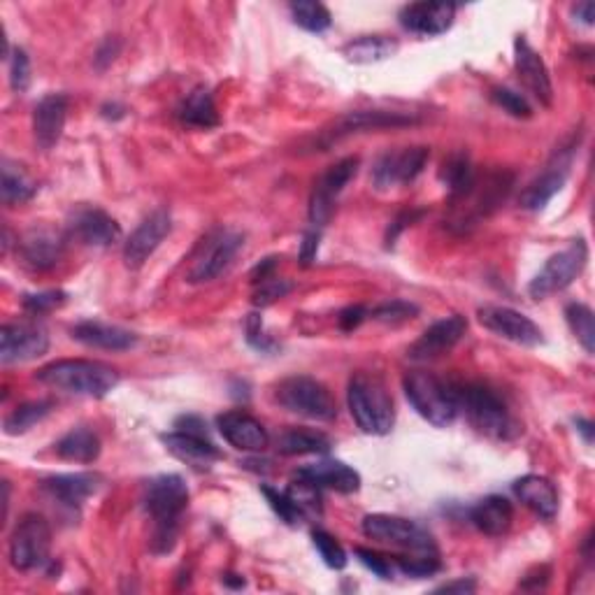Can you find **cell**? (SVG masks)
<instances>
[{"instance_id": "cell-1", "label": "cell", "mask_w": 595, "mask_h": 595, "mask_svg": "<svg viewBox=\"0 0 595 595\" xmlns=\"http://www.w3.org/2000/svg\"><path fill=\"white\" fill-rule=\"evenodd\" d=\"M142 505L152 516V551L156 556L170 554L177 544L179 519L189 505V486L182 475H159L149 479L142 491Z\"/></svg>"}, {"instance_id": "cell-2", "label": "cell", "mask_w": 595, "mask_h": 595, "mask_svg": "<svg viewBox=\"0 0 595 595\" xmlns=\"http://www.w3.org/2000/svg\"><path fill=\"white\" fill-rule=\"evenodd\" d=\"M38 382L49 389L84 398H105L119 384V372L112 365L86 358H63L38 370Z\"/></svg>"}, {"instance_id": "cell-3", "label": "cell", "mask_w": 595, "mask_h": 595, "mask_svg": "<svg viewBox=\"0 0 595 595\" xmlns=\"http://www.w3.org/2000/svg\"><path fill=\"white\" fill-rule=\"evenodd\" d=\"M349 412L365 435H389L396 424V407L384 379L370 372L351 375L347 386Z\"/></svg>"}, {"instance_id": "cell-4", "label": "cell", "mask_w": 595, "mask_h": 595, "mask_svg": "<svg viewBox=\"0 0 595 595\" xmlns=\"http://www.w3.org/2000/svg\"><path fill=\"white\" fill-rule=\"evenodd\" d=\"M458 398H461V412H465L472 428H477L482 435L500 442H510L521 435L523 428L514 419L510 407L489 386H458Z\"/></svg>"}, {"instance_id": "cell-5", "label": "cell", "mask_w": 595, "mask_h": 595, "mask_svg": "<svg viewBox=\"0 0 595 595\" xmlns=\"http://www.w3.org/2000/svg\"><path fill=\"white\" fill-rule=\"evenodd\" d=\"M403 389L419 417H424L428 424L437 428L451 426L458 419V414H461L458 386H451L449 382L433 375V372H407L403 379Z\"/></svg>"}, {"instance_id": "cell-6", "label": "cell", "mask_w": 595, "mask_h": 595, "mask_svg": "<svg viewBox=\"0 0 595 595\" xmlns=\"http://www.w3.org/2000/svg\"><path fill=\"white\" fill-rule=\"evenodd\" d=\"M275 403L286 412L312 421H333L338 417V403L319 379L296 375L275 386Z\"/></svg>"}, {"instance_id": "cell-7", "label": "cell", "mask_w": 595, "mask_h": 595, "mask_svg": "<svg viewBox=\"0 0 595 595\" xmlns=\"http://www.w3.org/2000/svg\"><path fill=\"white\" fill-rule=\"evenodd\" d=\"M52 526L42 514H24L10 535V563L14 570L31 572L49 563Z\"/></svg>"}, {"instance_id": "cell-8", "label": "cell", "mask_w": 595, "mask_h": 595, "mask_svg": "<svg viewBox=\"0 0 595 595\" xmlns=\"http://www.w3.org/2000/svg\"><path fill=\"white\" fill-rule=\"evenodd\" d=\"M363 533L372 540L393 544V547L410 549L421 556H437V544L433 535L417 521L403 519L391 514H368L363 519Z\"/></svg>"}, {"instance_id": "cell-9", "label": "cell", "mask_w": 595, "mask_h": 595, "mask_svg": "<svg viewBox=\"0 0 595 595\" xmlns=\"http://www.w3.org/2000/svg\"><path fill=\"white\" fill-rule=\"evenodd\" d=\"M586 263H589V247H586V242L579 238L572 242L568 249L554 254L547 263H544V268L537 272L533 282L528 284L530 298L544 300L554 296L558 291L568 289V286L582 275Z\"/></svg>"}, {"instance_id": "cell-10", "label": "cell", "mask_w": 595, "mask_h": 595, "mask_svg": "<svg viewBox=\"0 0 595 595\" xmlns=\"http://www.w3.org/2000/svg\"><path fill=\"white\" fill-rule=\"evenodd\" d=\"M242 247H245V235L238 231H224V228H221V231L212 233L210 238L200 245V252L189 272H186V279H189L191 284L212 282V279L224 275V272L231 268Z\"/></svg>"}, {"instance_id": "cell-11", "label": "cell", "mask_w": 595, "mask_h": 595, "mask_svg": "<svg viewBox=\"0 0 595 595\" xmlns=\"http://www.w3.org/2000/svg\"><path fill=\"white\" fill-rule=\"evenodd\" d=\"M575 149H577V142H570V145H563L556 149L554 156H551V161L547 163V168L542 170V175H537L533 182L526 186V191L521 193L519 205L523 210L528 212L544 210L549 200L563 189L565 179L570 175L572 159H575Z\"/></svg>"}, {"instance_id": "cell-12", "label": "cell", "mask_w": 595, "mask_h": 595, "mask_svg": "<svg viewBox=\"0 0 595 595\" xmlns=\"http://www.w3.org/2000/svg\"><path fill=\"white\" fill-rule=\"evenodd\" d=\"M358 163L361 161H358L356 156H347V159L338 161L317 179L310 196V221L317 228L326 226L328 221H331L335 200H338V196L344 191V186L356 177Z\"/></svg>"}, {"instance_id": "cell-13", "label": "cell", "mask_w": 595, "mask_h": 595, "mask_svg": "<svg viewBox=\"0 0 595 595\" xmlns=\"http://www.w3.org/2000/svg\"><path fill=\"white\" fill-rule=\"evenodd\" d=\"M428 159V147H405L400 152H386L379 156L372 168V184L379 191L398 184H412L424 172Z\"/></svg>"}, {"instance_id": "cell-14", "label": "cell", "mask_w": 595, "mask_h": 595, "mask_svg": "<svg viewBox=\"0 0 595 595\" xmlns=\"http://www.w3.org/2000/svg\"><path fill=\"white\" fill-rule=\"evenodd\" d=\"M49 349V335L45 326L35 321L7 324L0 331V363L14 365L45 356Z\"/></svg>"}, {"instance_id": "cell-15", "label": "cell", "mask_w": 595, "mask_h": 595, "mask_svg": "<svg viewBox=\"0 0 595 595\" xmlns=\"http://www.w3.org/2000/svg\"><path fill=\"white\" fill-rule=\"evenodd\" d=\"M417 121L419 119L414 117V114H405V112H386V110L349 112V114H344L342 119L335 121L328 131L321 133L319 147H331L333 142H338L354 133L382 131V128H403V126L417 124Z\"/></svg>"}, {"instance_id": "cell-16", "label": "cell", "mask_w": 595, "mask_h": 595, "mask_svg": "<svg viewBox=\"0 0 595 595\" xmlns=\"http://www.w3.org/2000/svg\"><path fill=\"white\" fill-rule=\"evenodd\" d=\"M477 317L491 333L514 344H521V347H537V344L544 342L542 328L533 319L526 317V314L512 310V307L484 305L479 307Z\"/></svg>"}, {"instance_id": "cell-17", "label": "cell", "mask_w": 595, "mask_h": 595, "mask_svg": "<svg viewBox=\"0 0 595 595\" xmlns=\"http://www.w3.org/2000/svg\"><path fill=\"white\" fill-rule=\"evenodd\" d=\"M172 231V217L168 210H154L149 217L142 219V224L131 233V238L124 245V263L126 268L138 270L149 261L161 242L168 238Z\"/></svg>"}, {"instance_id": "cell-18", "label": "cell", "mask_w": 595, "mask_h": 595, "mask_svg": "<svg viewBox=\"0 0 595 595\" xmlns=\"http://www.w3.org/2000/svg\"><path fill=\"white\" fill-rule=\"evenodd\" d=\"M465 331H468V319L461 317V314H451V317L440 319L437 324L430 326L428 331L412 344L407 356H410L414 363L435 361V358L449 354V351L463 340Z\"/></svg>"}, {"instance_id": "cell-19", "label": "cell", "mask_w": 595, "mask_h": 595, "mask_svg": "<svg viewBox=\"0 0 595 595\" xmlns=\"http://www.w3.org/2000/svg\"><path fill=\"white\" fill-rule=\"evenodd\" d=\"M514 68L521 84L540 100V105L549 107L554 103V84H551L547 63L523 35L514 40Z\"/></svg>"}, {"instance_id": "cell-20", "label": "cell", "mask_w": 595, "mask_h": 595, "mask_svg": "<svg viewBox=\"0 0 595 595\" xmlns=\"http://www.w3.org/2000/svg\"><path fill=\"white\" fill-rule=\"evenodd\" d=\"M68 231L75 240L89 247H110L121 240V226L100 207H77L68 221Z\"/></svg>"}, {"instance_id": "cell-21", "label": "cell", "mask_w": 595, "mask_h": 595, "mask_svg": "<svg viewBox=\"0 0 595 595\" xmlns=\"http://www.w3.org/2000/svg\"><path fill=\"white\" fill-rule=\"evenodd\" d=\"M456 5L454 3H412L400 10V24L405 31L421 38H435L447 33L454 26Z\"/></svg>"}, {"instance_id": "cell-22", "label": "cell", "mask_w": 595, "mask_h": 595, "mask_svg": "<svg viewBox=\"0 0 595 595\" xmlns=\"http://www.w3.org/2000/svg\"><path fill=\"white\" fill-rule=\"evenodd\" d=\"M68 119V96L63 93H49L35 105L33 110V138L40 149H52L59 145L63 128Z\"/></svg>"}, {"instance_id": "cell-23", "label": "cell", "mask_w": 595, "mask_h": 595, "mask_svg": "<svg viewBox=\"0 0 595 595\" xmlns=\"http://www.w3.org/2000/svg\"><path fill=\"white\" fill-rule=\"evenodd\" d=\"M21 258L33 270H52L66 254V238L52 228H31L19 242Z\"/></svg>"}, {"instance_id": "cell-24", "label": "cell", "mask_w": 595, "mask_h": 595, "mask_svg": "<svg viewBox=\"0 0 595 595\" xmlns=\"http://www.w3.org/2000/svg\"><path fill=\"white\" fill-rule=\"evenodd\" d=\"M217 428L231 447L240 451H263L270 437L261 421L247 412H226L217 419Z\"/></svg>"}, {"instance_id": "cell-25", "label": "cell", "mask_w": 595, "mask_h": 595, "mask_svg": "<svg viewBox=\"0 0 595 595\" xmlns=\"http://www.w3.org/2000/svg\"><path fill=\"white\" fill-rule=\"evenodd\" d=\"M100 482L103 479H100V475H93V472H73V475L47 477L42 482V491L59 505L80 510L84 500L100 489Z\"/></svg>"}, {"instance_id": "cell-26", "label": "cell", "mask_w": 595, "mask_h": 595, "mask_svg": "<svg viewBox=\"0 0 595 595\" xmlns=\"http://www.w3.org/2000/svg\"><path fill=\"white\" fill-rule=\"evenodd\" d=\"M161 442L166 444V449L172 456L198 470H210L212 463H217L221 458V451L207 440V435L175 430V433H163Z\"/></svg>"}, {"instance_id": "cell-27", "label": "cell", "mask_w": 595, "mask_h": 595, "mask_svg": "<svg viewBox=\"0 0 595 595\" xmlns=\"http://www.w3.org/2000/svg\"><path fill=\"white\" fill-rule=\"evenodd\" d=\"M296 477L319 486V489H331L338 493H347V496L361 489V475H358L351 465L342 461H331V458L305 465V468L296 472Z\"/></svg>"}, {"instance_id": "cell-28", "label": "cell", "mask_w": 595, "mask_h": 595, "mask_svg": "<svg viewBox=\"0 0 595 595\" xmlns=\"http://www.w3.org/2000/svg\"><path fill=\"white\" fill-rule=\"evenodd\" d=\"M73 338L86 344V347L105 351H126L138 344V335L135 333L121 326L100 324V321H82V324H77L73 328Z\"/></svg>"}, {"instance_id": "cell-29", "label": "cell", "mask_w": 595, "mask_h": 595, "mask_svg": "<svg viewBox=\"0 0 595 595\" xmlns=\"http://www.w3.org/2000/svg\"><path fill=\"white\" fill-rule=\"evenodd\" d=\"M514 496L521 500L528 510H533L542 519H554L558 514V491L547 477L526 475L514 482Z\"/></svg>"}, {"instance_id": "cell-30", "label": "cell", "mask_w": 595, "mask_h": 595, "mask_svg": "<svg viewBox=\"0 0 595 595\" xmlns=\"http://www.w3.org/2000/svg\"><path fill=\"white\" fill-rule=\"evenodd\" d=\"M470 521L489 537H500L512 528L514 507L503 496H486L470 510Z\"/></svg>"}, {"instance_id": "cell-31", "label": "cell", "mask_w": 595, "mask_h": 595, "mask_svg": "<svg viewBox=\"0 0 595 595\" xmlns=\"http://www.w3.org/2000/svg\"><path fill=\"white\" fill-rule=\"evenodd\" d=\"M56 454L63 461L89 465L100 456V440L89 428H73L56 442Z\"/></svg>"}, {"instance_id": "cell-32", "label": "cell", "mask_w": 595, "mask_h": 595, "mask_svg": "<svg viewBox=\"0 0 595 595\" xmlns=\"http://www.w3.org/2000/svg\"><path fill=\"white\" fill-rule=\"evenodd\" d=\"M333 447L331 437L319 433V430L291 428L279 435L277 449L284 456H305V454H328Z\"/></svg>"}, {"instance_id": "cell-33", "label": "cell", "mask_w": 595, "mask_h": 595, "mask_svg": "<svg viewBox=\"0 0 595 595\" xmlns=\"http://www.w3.org/2000/svg\"><path fill=\"white\" fill-rule=\"evenodd\" d=\"M179 119H182L184 124L196 126V128L219 126V112H217V105H214L210 89H205V86L193 89L189 96L184 98V103L179 105Z\"/></svg>"}, {"instance_id": "cell-34", "label": "cell", "mask_w": 595, "mask_h": 595, "mask_svg": "<svg viewBox=\"0 0 595 595\" xmlns=\"http://www.w3.org/2000/svg\"><path fill=\"white\" fill-rule=\"evenodd\" d=\"M398 52V42L386 35H363L344 47V56L351 63H379L391 59Z\"/></svg>"}, {"instance_id": "cell-35", "label": "cell", "mask_w": 595, "mask_h": 595, "mask_svg": "<svg viewBox=\"0 0 595 595\" xmlns=\"http://www.w3.org/2000/svg\"><path fill=\"white\" fill-rule=\"evenodd\" d=\"M38 191V184L26 175L19 166H14L10 161H3V182H0V193H3L5 205H19L31 200Z\"/></svg>"}, {"instance_id": "cell-36", "label": "cell", "mask_w": 595, "mask_h": 595, "mask_svg": "<svg viewBox=\"0 0 595 595\" xmlns=\"http://www.w3.org/2000/svg\"><path fill=\"white\" fill-rule=\"evenodd\" d=\"M54 410L52 400H33V403H24L14 410L10 417L5 419V433L7 435H24L35 424H40L42 419H47Z\"/></svg>"}, {"instance_id": "cell-37", "label": "cell", "mask_w": 595, "mask_h": 595, "mask_svg": "<svg viewBox=\"0 0 595 595\" xmlns=\"http://www.w3.org/2000/svg\"><path fill=\"white\" fill-rule=\"evenodd\" d=\"M475 170H472V163L468 159V154H456L451 156L449 161H444V166L440 170V179L449 186L451 200L461 198L465 191L470 189L472 182H475Z\"/></svg>"}, {"instance_id": "cell-38", "label": "cell", "mask_w": 595, "mask_h": 595, "mask_svg": "<svg viewBox=\"0 0 595 595\" xmlns=\"http://www.w3.org/2000/svg\"><path fill=\"white\" fill-rule=\"evenodd\" d=\"M289 10H291L293 21L310 33H324L333 24L331 10H328L324 3H314V0H298V3H291Z\"/></svg>"}, {"instance_id": "cell-39", "label": "cell", "mask_w": 595, "mask_h": 595, "mask_svg": "<svg viewBox=\"0 0 595 595\" xmlns=\"http://www.w3.org/2000/svg\"><path fill=\"white\" fill-rule=\"evenodd\" d=\"M565 321H568L570 331L579 344L586 349V354H593L595 351V321H593V310L584 303H572L565 307Z\"/></svg>"}, {"instance_id": "cell-40", "label": "cell", "mask_w": 595, "mask_h": 595, "mask_svg": "<svg viewBox=\"0 0 595 595\" xmlns=\"http://www.w3.org/2000/svg\"><path fill=\"white\" fill-rule=\"evenodd\" d=\"M321 489L319 486H314L310 482H305V479L296 477L291 482L289 489H286V496H289L300 512L305 516L307 514H321Z\"/></svg>"}, {"instance_id": "cell-41", "label": "cell", "mask_w": 595, "mask_h": 595, "mask_svg": "<svg viewBox=\"0 0 595 595\" xmlns=\"http://www.w3.org/2000/svg\"><path fill=\"white\" fill-rule=\"evenodd\" d=\"M312 544L319 551V556L324 558V563L333 570L347 568V551L342 549V544L335 540L333 535H328L326 530H312Z\"/></svg>"}, {"instance_id": "cell-42", "label": "cell", "mask_w": 595, "mask_h": 595, "mask_svg": "<svg viewBox=\"0 0 595 595\" xmlns=\"http://www.w3.org/2000/svg\"><path fill=\"white\" fill-rule=\"evenodd\" d=\"M261 493L265 496V500H268L272 512H275L284 523H289V526H298V523H303L305 514L298 510L296 503H293L289 496H286V491H277V489H270V486H261Z\"/></svg>"}, {"instance_id": "cell-43", "label": "cell", "mask_w": 595, "mask_h": 595, "mask_svg": "<svg viewBox=\"0 0 595 595\" xmlns=\"http://www.w3.org/2000/svg\"><path fill=\"white\" fill-rule=\"evenodd\" d=\"M419 314V307L412 303H405V300H391V303L379 305L377 310H372V319L382 321V324H405V321L414 319Z\"/></svg>"}, {"instance_id": "cell-44", "label": "cell", "mask_w": 595, "mask_h": 595, "mask_svg": "<svg viewBox=\"0 0 595 595\" xmlns=\"http://www.w3.org/2000/svg\"><path fill=\"white\" fill-rule=\"evenodd\" d=\"M10 86L17 93H24L31 86V59L21 47L10 52Z\"/></svg>"}, {"instance_id": "cell-45", "label": "cell", "mask_w": 595, "mask_h": 595, "mask_svg": "<svg viewBox=\"0 0 595 595\" xmlns=\"http://www.w3.org/2000/svg\"><path fill=\"white\" fill-rule=\"evenodd\" d=\"M491 100L516 119H528L530 114H533V107H530L528 100L512 89H493Z\"/></svg>"}, {"instance_id": "cell-46", "label": "cell", "mask_w": 595, "mask_h": 595, "mask_svg": "<svg viewBox=\"0 0 595 595\" xmlns=\"http://www.w3.org/2000/svg\"><path fill=\"white\" fill-rule=\"evenodd\" d=\"M291 289H293V284L289 282V279L270 277V279H265V282L256 284L252 300L256 307H268L272 303H277V300H282Z\"/></svg>"}, {"instance_id": "cell-47", "label": "cell", "mask_w": 595, "mask_h": 595, "mask_svg": "<svg viewBox=\"0 0 595 595\" xmlns=\"http://www.w3.org/2000/svg\"><path fill=\"white\" fill-rule=\"evenodd\" d=\"M68 293L63 291H45V293H28L24 296V310L31 314H47L52 310H59L61 305H66Z\"/></svg>"}, {"instance_id": "cell-48", "label": "cell", "mask_w": 595, "mask_h": 595, "mask_svg": "<svg viewBox=\"0 0 595 595\" xmlns=\"http://www.w3.org/2000/svg\"><path fill=\"white\" fill-rule=\"evenodd\" d=\"M396 565L400 568V572H405V575L417 577V579L430 577L440 570L437 556H421V554H417V558H398Z\"/></svg>"}, {"instance_id": "cell-49", "label": "cell", "mask_w": 595, "mask_h": 595, "mask_svg": "<svg viewBox=\"0 0 595 595\" xmlns=\"http://www.w3.org/2000/svg\"><path fill=\"white\" fill-rule=\"evenodd\" d=\"M247 342L252 344L254 349L263 351V354H268V351H275L277 349V342L270 340L268 335L263 333V319L261 314L254 312L247 317Z\"/></svg>"}, {"instance_id": "cell-50", "label": "cell", "mask_w": 595, "mask_h": 595, "mask_svg": "<svg viewBox=\"0 0 595 595\" xmlns=\"http://www.w3.org/2000/svg\"><path fill=\"white\" fill-rule=\"evenodd\" d=\"M356 556L361 558V563L365 565V568L375 572L377 577H382V579H391L393 577V563L389 561V558L379 556V554H375V551H370V549H361V547L356 549Z\"/></svg>"}, {"instance_id": "cell-51", "label": "cell", "mask_w": 595, "mask_h": 595, "mask_svg": "<svg viewBox=\"0 0 595 595\" xmlns=\"http://www.w3.org/2000/svg\"><path fill=\"white\" fill-rule=\"evenodd\" d=\"M319 240H321L319 231H310L303 235V242H300V265H303V268H310V265L317 261Z\"/></svg>"}, {"instance_id": "cell-52", "label": "cell", "mask_w": 595, "mask_h": 595, "mask_svg": "<svg viewBox=\"0 0 595 595\" xmlns=\"http://www.w3.org/2000/svg\"><path fill=\"white\" fill-rule=\"evenodd\" d=\"M119 52H121V42L117 38H107L103 42V45L98 47L96 59H93V61H96V68L98 70H105L114 59H117Z\"/></svg>"}, {"instance_id": "cell-53", "label": "cell", "mask_w": 595, "mask_h": 595, "mask_svg": "<svg viewBox=\"0 0 595 595\" xmlns=\"http://www.w3.org/2000/svg\"><path fill=\"white\" fill-rule=\"evenodd\" d=\"M365 317H368V310H365L363 305H351L347 307V310L340 312V328L342 331H354V328H358L365 321Z\"/></svg>"}, {"instance_id": "cell-54", "label": "cell", "mask_w": 595, "mask_h": 595, "mask_svg": "<svg viewBox=\"0 0 595 595\" xmlns=\"http://www.w3.org/2000/svg\"><path fill=\"white\" fill-rule=\"evenodd\" d=\"M477 591V582L475 579H456V582H449L440 586V589H435V593H461V595H468V593H475Z\"/></svg>"}, {"instance_id": "cell-55", "label": "cell", "mask_w": 595, "mask_h": 595, "mask_svg": "<svg viewBox=\"0 0 595 595\" xmlns=\"http://www.w3.org/2000/svg\"><path fill=\"white\" fill-rule=\"evenodd\" d=\"M275 268H277V258H265V261H261L256 265V268L252 270V282L254 284H261V282H265V279H270V277H275L272 275V272H275Z\"/></svg>"}, {"instance_id": "cell-56", "label": "cell", "mask_w": 595, "mask_h": 595, "mask_svg": "<svg viewBox=\"0 0 595 595\" xmlns=\"http://www.w3.org/2000/svg\"><path fill=\"white\" fill-rule=\"evenodd\" d=\"M549 577H551V570L547 568V565H542V568H535L533 572H528V575L523 577L521 586L535 582L533 586H530V589H535V591L537 589H544V586H547V582H549Z\"/></svg>"}, {"instance_id": "cell-57", "label": "cell", "mask_w": 595, "mask_h": 595, "mask_svg": "<svg viewBox=\"0 0 595 595\" xmlns=\"http://www.w3.org/2000/svg\"><path fill=\"white\" fill-rule=\"evenodd\" d=\"M419 217H421V212H403V214H400V217L396 221H393V226L389 228V235H386V242H389V245H391V242L398 238V233L403 231V228H407V224H412V221L419 219Z\"/></svg>"}, {"instance_id": "cell-58", "label": "cell", "mask_w": 595, "mask_h": 595, "mask_svg": "<svg viewBox=\"0 0 595 595\" xmlns=\"http://www.w3.org/2000/svg\"><path fill=\"white\" fill-rule=\"evenodd\" d=\"M572 17L582 21L586 26H593V19H595V5L591 0H584V3H577L572 5Z\"/></svg>"}, {"instance_id": "cell-59", "label": "cell", "mask_w": 595, "mask_h": 595, "mask_svg": "<svg viewBox=\"0 0 595 595\" xmlns=\"http://www.w3.org/2000/svg\"><path fill=\"white\" fill-rule=\"evenodd\" d=\"M175 428H177V430H184V433H196V435H207V430H205V424H203V421H200L198 417H182V419H177V424H175Z\"/></svg>"}, {"instance_id": "cell-60", "label": "cell", "mask_w": 595, "mask_h": 595, "mask_svg": "<svg viewBox=\"0 0 595 595\" xmlns=\"http://www.w3.org/2000/svg\"><path fill=\"white\" fill-rule=\"evenodd\" d=\"M100 114H103L105 119H121L126 114V107L119 103H105L100 107Z\"/></svg>"}, {"instance_id": "cell-61", "label": "cell", "mask_w": 595, "mask_h": 595, "mask_svg": "<svg viewBox=\"0 0 595 595\" xmlns=\"http://www.w3.org/2000/svg\"><path fill=\"white\" fill-rule=\"evenodd\" d=\"M577 430H579V433L584 435L586 444H591V442H593V424H591V421H586V419H577Z\"/></svg>"}, {"instance_id": "cell-62", "label": "cell", "mask_w": 595, "mask_h": 595, "mask_svg": "<svg viewBox=\"0 0 595 595\" xmlns=\"http://www.w3.org/2000/svg\"><path fill=\"white\" fill-rule=\"evenodd\" d=\"M235 575H226L224 577V582L228 584V586H235V589H242V586H245V579L242 577H238V579H233Z\"/></svg>"}]
</instances>
